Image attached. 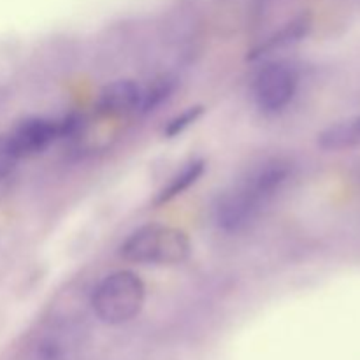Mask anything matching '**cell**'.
Instances as JSON below:
<instances>
[{
  "label": "cell",
  "mask_w": 360,
  "mask_h": 360,
  "mask_svg": "<svg viewBox=\"0 0 360 360\" xmlns=\"http://www.w3.org/2000/svg\"><path fill=\"white\" fill-rule=\"evenodd\" d=\"M120 257L127 262L144 266H178L192 253L188 234L169 225L150 224L134 231L120 246Z\"/></svg>",
  "instance_id": "cell-1"
},
{
  "label": "cell",
  "mask_w": 360,
  "mask_h": 360,
  "mask_svg": "<svg viewBox=\"0 0 360 360\" xmlns=\"http://www.w3.org/2000/svg\"><path fill=\"white\" fill-rule=\"evenodd\" d=\"M146 299V287L139 274L122 269L102 278L91 295L95 315L109 326H122L141 313Z\"/></svg>",
  "instance_id": "cell-2"
},
{
  "label": "cell",
  "mask_w": 360,
  "mask_h": 360,
  "mask_svg": "<svg viewBox=\"0 0 360 360\" xmlns=\"http://www.w3.org/2000/svg\"><path fill=\"white\" fill-rule=\"evenodd\" d=\"M299 88V72L287 62H273L259 70L253 83V97L260 111L276 115L287 109Z\"/></svg>",
  "instance_id": "cell-3"
},
{
  "label": "cell",
  "mask_w": 360,
  "mask_h": 360,
  "mask_svg": "<svg viewBox=\"0 0 360 360\" xmlns=\"http://www.w3.org/2000/svg\"><path fill=\"white\" fill-rule=\"evenodd\" d=\"M267 202H264L243 179L239 185L218 195L213 206V220L220 231L238 234L246 231L259 218Z\"/></svg>",
  "instance_id": "cell-4"
},
{
  "label": "cell",
  "mask_w": 360,
  "mask_h": 360,
  "mask_svg": "<svg viewBox=\"0 0 360 360\" xmlns=\"http://www.w3.org/2000/svg\"><path fill=\"white\" fill-rule=\"evenodd\" d=\"M77 122L69 116L63 120L42 118V116H30L16 123L9 132V139L20 158L34 157L48 150L56 139L74 134Z\"/></svg>",
  "instance_id": "cell-5"
},
{
  "label": "cell",
  "mask_w": 360,
  "mask_h": 360,
  "mask_svg": "<svg viewBox=\"0 0 360 360\" xmlns=\"http://www.w3.org/2000/svg\"><path fill=\"white\" fill-rule=\"evenodd\" d=\"M143 88L132 79H116L105 84L97 97V111L104 116H122L139 109Z\"/></svg>",
  "instance_id": "cell-6"
},
{
  "label": "cell",
  "mask_w": 360,
  "mask_h": 360,
  "mask_svg": "<svg viewBox=\"0 0 360 360\" xmlns=\"http://www.w3.org/2000/svg\"><path fill=\"white\" fill-rule=\"evenodd\" d=\"M316 144L329 153H341L360 148V115L338 120L316 136Z\"/></svg>",
  "instance_id": "cell-7"
},
{
  "label": "cell",
  "mask_w": 360,
  "mask_h": 360,
  "mask_svg": "<svg viewBox=\"0 0 360 360\" xmlns=\"http://www.w3.org/2000/svg\"><path fill=\"white\" fill-rule=\"evenodd\" d=\"M204 171H206V162H204L202 158H195V160H190L188 164L183 165V167L169 179L167 185H164V188L157 193V197H155L153 200L155 206H162V204L169 202V200L181 195L183 192H186L190 186L195 185V183L202 178Z\"/></svg>",
  "instance_id": "cell-8"
},
{
  "label": "cell",
  "mask_w": 360,
  "mask_h": 360,
  "mask_svg": "<svg viewBox=\"0 0 360 360\" xmlns=\"http://www.w3.org/2000/svg\"><path fill=\"white\" fill-rule=\"evenodd\" d=\"M74 341L67 333H48L39 340L34 352V360H72Z\"/></svg>",
  "instance_id": "cell-9"
},
{
  "label": "cell",
  "mask_w": 360,
  "mask_h": 360,
  "mask_svg": "<svg viewBox=\"0 0 360 360\" xmlns=\"http://www.w3.org/2000/svg\"><path fill=\"white\" fill-rule=\"evenodd\" d=\"M309 27H311V21H309L308 16L295 18L292 23H288L287 27L281 28L274 37H271L266 44H262V49H260V51H269V49L295 44V42H299L306 34H308Z\"/></svg>",
  "instance_id": "cell-10"
},
{
  "label": "cell",
  "mask_w": 360,
  "mask_h": 360,
  "mask_svg": "<svg viewBox=\"0 0 360 360\" xmlns=\"http://www.w3.org/2000/svg\"><path fill=\"white\" fill-rule=\"evenodd\" d=\"M174 91V81L171 77H160L153 81L150 88L143 90V98H141L139 109L144 112L155 111L160 104H164L171 94Z\"/></svg>",
  "instance_id": "cell-11"
},
{
  "label": "cell",
  "mask_w": 360,
  "mask_h": 360,
  "mask_svg": "<svg viewBox=\"0 0 360 360\" xmlns=\"http://www.w3.org/2000/svg\"><path fill=\"white\" fill-rule=\"evenodd\" d=\"M202 115H204V105H192V108L185 109L181 115H178L176 118H172L171 122L167 123V127H165L164 130V136H167L169 139H171V137L179 136V134L185 132L188 127H192Z\"/></svg>",
  "instance_id": "cell-12"
},
{
  "label": "cell",
  "mask_w": 360,
  "mask_h": 360,
  "mask_svg": "<svg viewBox=\"0 0 360 360\" xmlns=\"http://www.w3.org/2000/svg\"><path fill=\"white\" fill-rule=\"evenodd\" d=\"M20 160L21 158L16 153V150H14L13 143H11L9 134L0 136V179L9 176Z\"/></svg>",
  "instance_id": "cell-13"
}]
</instances>
